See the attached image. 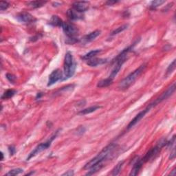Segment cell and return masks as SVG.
Returning <instances> with one entry per match:
<instances>
[{
  "label": "cell",
  "instance_id": "1",
  "mask_svg": "<svg viewBox=\"0 0 176 176\" xmlns=\"http://www.w3.org/2000/svg\"><path fill=\"white\" fill-rule=\"evenodd\" d=\"M117 144L114 143H111L105 147L96 157L92 159L90 162H88L85 165L83 169H90L91 167L94 166L95 165L99 162H105V160L109 158L111 155H113L114 152L116 149Z\"/></svg>",
  "mask_w": 176,
  "mask_h": 176
},
{
  "label": "cell",
  "instance_id": "2",
  "mask_svg": "<svg viewBox=\"0 0 176 176\" xmlns=\"http://www.w3.org/2000/svg\"><path fill=\"white\" fill-rule=\"evenodd\" d=\"M146 68V64H143V65H140L139 68H137L136 70H134L133 72H131V74H129V75L124 78L123 80H122L121 82L119 83V88L121 90H127L134 83V82L137 80V78L139 77L140 74H141L144 70Z\"/></svg>",
  "mask_w": 176,
  "mask_h": 176
},
{
  "label": "cell",
  "instance_id": "3",
  "mask_svg": "<svg viewBox=\"0 0 176 176\" xmlns=\"http://www.w3.org/2000/svg\"><path fill=\"white\" fill-rule=\"evenodd\" d=\"M76 63L74 61L73 56L70 52L65 54L64 59V74L62 80H67L71 78L75 73Z\"/></svg>",
  "mask_w": 176,
  "mask_h": 176
},
{
  "label": "cell",
  "instance_id": "4",
  "mask_svg": "<svg viewBox=\"0 0 176 176\" xmlns=\"http://www.w3.org/2000/svg\"><path fill=\"white\" fill-rule=\"evenodd\" d=\"M167 139H165V138H162V139H160L158 142V143H157L156 146L154 147H152L147 153L144 158H142L143 162H148V161L150 160L151 159L154 158V157L160 152V150L162 149V148L164 147L165 145H167Z\"/></svg>",
  "mask_w": 176,
  "mask_h": 176
},
{
  "label": "cell",
  "instance_id": "5",
  "mask_svg": "<svg viewBox=\"0 0 176 176\" xmlns=\"http://www.w3.org/2000/svg\"><path fill=\"white\" fill-rule=\"evenodd\" d=\"M57 132L56 133V134H55V135L52 136V137H51L50 138V139L47 140V141L45 142H43V143H41L40 144H39V145L37 146V147L35 148L32 152L30 153V154H29L28 157L27 158V160H30L31 158H33V157H34L35 156H37V154H39V153L42 152L43 151H44L45 149H47V148H49L50 146L51 145V142L53 141V140L55 139V138H56V137H57V134H58Z\"/></svg>",
  "mask_w": 176,
  "mask_h": 176
},
{
  "label": "cell",
  "instance_id": "6",
  "mask_svg": "<svg viewBox=\"0 0 176 176\" xmlns=\"http://www.w3.org/2000/svg\"><path fill=\"white\" fill-rule=\"evenodd\" d=\"M61 28H63L64 33L67 35L68 38H76L79 32L77 26L70 22H63Z\"/></svg>",
  "mask_w": 176,
  "mask_h": 176
},
{
  "label": "cell",
  "instance_id": "7",
  "mask_svg": "<svg viewBox=\"0 0 176 176\" xmlns=\"http://www.w3.org/2000/svg\"><path fill=\"white\" fill-rule=\"evenodd\" d=\"M175 83H174L172 85H171L168 89H167L166 92H165L164 93H163V94L161 95L159 98L156 99V101H155L154 103H151L150 105L152 106V107L156 106V105L159 104L160 103L162 102L163 101L166 100V99L169 98V97H170L171 95H172L173 93L175 92Z\"/></svg>",
  "mask_w": 176,
  "mask_h": 176
},
{
  "label": "cell",
  "instance_id": "8",
  "mask_svg": "<svg viewBox=\"0 0 176 176\" xmlns=\"http://www.w3.org/2000/svg\"><path fill=\"white\" fill-rule=\"evenodd\" d=\"M63 73L59 69H57L52 72L49 76L48 83H47V86H51L56 83L59 80L63 79Z\"/></svg>",
  "mask_w": 176,
  "mask_h": 176
},
{
  "label": "cell",
  "instance_id": "9",
  "mask_svg": "<svg viewBox=\"0 0 176 176\" xmlns=\"http://www.w3.org/2000/svg\"><path fill=\"white\" fill-rule=\"evenodd\" d=\"M152 106H151L150 105H149V106H147V107L145 109H144V110H142V111H140V112L139 114H138L135 117H134V119L132 120V121L130 122L129 125H128L127 126V129H131V128H132L134 127V125H136V124H137L138 122H139L140 120H141L142 118L144 117V116H145V114L147 113L151 109H152Z\"/></svg>",
  "mask_w": 176,
  "mask_h": 176
},
{
  "label": "cell",
  "instance_id": "10",
  "mask_svg": "<svg viewBox=\"0 0 176 176\" xmlns=\"http://www.w3.org/2000/svg\"><path fill=\"white\" fill-rule=\"evenodd\" d=\"M133 162H134V165H133V168L131 169V172L129 173V175H132V176H135L137 175L138 173H139V171H140V169L142 167V165L144 164L143 160L142 159H139V157L136 156L135 158L133 159Z\"/></svg>",
  "mask_w": 176,
  "mask_h": 176
},
{
  "label": "cell",
  "instance_id": "11",
  "mask_svg": "<svg viewBox=\"0 0 176 176\" xmlns=\"http://www.w3.org/2000/svg\"><path fill=\"white\" fill-rule=\"evenodd\" d=\"M90 3L88 1H76L72 4V8L76 12L81 13L88 10Z\"/></svg>",
  "mask_w": 176,
  "mask_h": 176
},
{
  "label": "cell",
  "instance_id": "12",
  "mask_svg": "<svg viewBox=\"0 0 176 176\" xmlns=\"http://www.w3.org/2000/svg\"><path fill=\"white\" fill-rule=\"evenodd\" d=\"M19 22L22 23H25V24H29V23H32L34 22L35 19L32 14L28 13V12H22L20 13L19 15L17 17Z\"/></svg>",
  "mask_w": 176,
  "mask_h": 176
},
{
  "label": "cell",
  "instance_id": "13",
  "mask_svg": "<svg viewBox=\"0 0 176 176\" xmlns=\"http://www.w3.org/2000/svg\"><path fill=\"white\" fill-rule=\"evenodd\" d=\"M67 16L72 21L81 19L83 18V16L82 14H80L79 12H76V10H74V9L68 10L67 11Z\"/></svg>",
  "mask_w": 176,
  "mask_h": 176
},
{
  "label": "cell",
  "instance_id": "14",
  "mask_svg": "<svg viewBox=\"0 0 176 176\" xmlns=\"http://www.w3.org/2000/svg\"><path fill=\"white\" fill-rule=\"evenodd\" d=\"M100 34H101V30H94V31H93V32H90V34L85 35V36L83 38V42H85V43L91 42V41L94 40V39H96L97 37L99 36Z\"/></svg>",
  "mask_w": 176,
  "mask_h": 176
},
{
  "label": "cell",
  "instance_id": "15",
  "mask_svg": "<svg viewBox=\"0 0 176 176\" xmlns=\"http://www.w3.org/2000/svg\"><path fill=\"white\" fill-rule=\"evenodd\" d=\"M107 62V59H97V58H94V59L88 60V61L87 62V64L91 66V67H96V66L99 65H103V64L106 63Z\"/></svg>",
  "mask_w": 176,
  "mask_h": 176
},
{
  "label": "cell",
  "instance_id": "16",
  "mask_svg": "<svg viewBox=\"0 0 176 176\" xmlns=\"http://www.w3.org/2000/svg\"><path fill=\"white\" fill-rule=\"evenodd\" d=\"M63 22H63V20L57 15H53L50 19V24L52 25V26L62 27Z\"/></svg>",
  "mask_w": 176,
  "mask_h": 176
},
{
  "label": "cell",
  "instance_id": "17",
  "mask_svg": "<svg viewBox=\"0 0 176 176\" xmlns=\"http://www.w3.org/2000/svg\"><path fill=\"white\" fill-rule=\"evenodd\" d=\"M104 166V162H99L98 164L95 165L94 166L91 167L90 169V171H88V172L86 173V175H94V173L98 172V171H100L101 169L103 168Z\"/></svg>",
  "mask_w": 176,
  "mask_h": 176
},
{
  "label": "cell",
  "instance_id": "18",
  "mask_svg": "<svg viewBox=\"0 0 176 176\" xmlns=\"http://www.w3.org/2000/svg\"><path fill=\"white\" fill-rule=\"evenodd\" d=\"M101 52V50H94L91 51L90 52L87 53L86 55L83 56L81 59L83 60H85V61H88V60L93 59L95 56H96L98 54L100 53Z\"/></svg>",
  "mask_w": 176,
  "mask_h": 176
},
{
  "label": "cell",
  "instance_id": "19",
  "mask_svg": "<svg viewBox=\"0 0 176 176\" xmlns=\"http://www.w3.org/2000/svg\"><path fill=\"white\" fill-rule=\"evenodd\" d=\"M113 83V79H111L110 78H105V79H103L100 80V81L98 82L97 83V87L99 88H106V87H108L110 85L112 84Z\"/></svg>",
  "mask_w": 176,
  "mask_h": 176
},
{
  "label": "cell",
  "instance_id": "20",
  "mask_svg": "<svg viewBox=\"0 0 176 176\" xmlns=\"http://www.w3.org/2000/svg\"><path fill=\"white\" fill-rule=\"evenodd\" d=\"M99 108H101L100 106H98V105H94V106H92V107H88V108L83 109V110L80 111L78 114H81V115L89 114H91V113L94 112V111H96L97 109Z\"/></svg>",
  "mask_w": 176,
  "mask_h": 176
},
{
  "label": "cell",
  "instance_id": "21",
  "mask_svg": "<svg viewBox=\"0 0 176 176\" xmlns=\"http://www.w3.org/2000/svg\"><path fill=\"white\" fill-rule=\"evenodd\" d=\"M124 163H125V161H121L118 164L116 165V167L113 169L112 171H111V175H119L120 172H121L122 168H123Z\"/></svg>",
  "mask_w": 176,
  "mask_h": 176
},
{
  "label": "cell",
  "instance_id": "22",
  "mask_svg": "<svg viewBox=\"0 0 176 176\" xmlns=\"http://www.w3.org/2000/svg\"><path fill=\"white\" fill-rule=\"evenodd\" d=\"M46 3V1H30L28 3V6H30L32 8H40L43 6L44 4Z\"/></svg>",
  "mask_w": 176,
  "mask_h": 176
},
{
  "label": "cell",
  "instance_id": "23",
  "mask_svg": "<svg viewBox=\"0 0 176 176\" xmlns=\"http://www.w3.org/2000/svg\"><path fill=\"white\" fill-rule=\"evenodd\" d=\"M16 90H8L4 93L1 96V99H9L12 98L14 94H16Z\"/></svg>",
  "mask_w": 176,
  "mask_h": 176
},
{
  "label": "cell",
  "instance_id": "24",
  "mask_svg": "<svg viewBox=\"0 0 176 176\" xmlns=\"http://www.w3.org/2000/svg\"><path fill=\"white\" fill-rule=\"evenodd\" d=\"M127 27H128V24H124L123 26L119 27V28L115 29L114 30L111 32V36H114L116 34H119V33H121V32H123V31L126 30V29L127 28Z\"/></svg>",
  "mask_w": 176,
  "mask_h": 176
},
{
  "label": "cell",
  "instance_id": "25",
  "mask_svg": "<svg viewBox=\"0 0 176 176\" xmlns=\"http://www.w3.org/2000/svg\"><path fill=\"white\" fill-rule=\"evenodd\" d=\"M165 3V1H162V0H156V1H153L151 2L150 4V8L151 9H156V8H158V6H160Z\"/></svg>",
  "mask_w": 176,
  "mask_h": 176
},
{
  "label": "cell",
  "instance_id": "26",
  "mask_svg": "<svg viewBox=\"0 0 176 176\" xmlns=\"http://www.w3.org/2000/svg\"><path fill=\"white\" fill-rule=\"evenodd\" d=\"M175 69V59L173 60L172 63L169 65L168 68H167L166 71V76H168L170 75V74L174 71Z\"/></svg>",
  "mask_w": 176,
  "mask_h": 176
},
{
  "label": "cell",
  "instance_id": "27",
  "mask_svg": "<svg viewBox=\"0 0 176 176\" xmlns=\"http://www.w3.org/2000/svg\"><path fill=\"white\" fill-rule=\"evenodd\" d=\"M24 170H23L22 169H20V168H17V169H12V170H10L9 172L6 173V175H19L20 174V173H22Z\"/></svg>",
  "mask_w": 176,
  "mask_h": 176
},
{
  "label": "cell",
  "instance_id": "28",
  "mask_svg": "<svg viewBox=\"0 0 176 176\" xmlns=\"http://www.w3.org/2000/svg\"><path fill=\"white\" fill-rule=\"evenodd\" d=\"M6 78L9 80L10 83H14V82H15V80L17 79V77L13 74H10V73H8L6 74Z\"/></svg>",
  "mask_w": 176,
  "mask_h": 176
},
{
  "label": "cell",
  "instance_id": "29",
  "mask_svg": "<svg viewBox=\"0 0 176 176\" xmlns=\"http://www.w3.org/2000/svg\"><path fill=\"white\" fill-rule=\"evenodd\" d=\"M8 7H9V3H8V2L3 1L0 2V10H1V11L6 10Z\"/></svg>",
  "mask_w": 176,
  "mask_h": 176
},
{
  "label": "cell",
  "instance_id": "30",
  "mask_svg": "<svg viewBox=\"0 0 176 176\" xmlns=\"http://www.w3.org/2000/svg\"><path fill=\"white\" fill-rule=\"evenodd\" d=\"M78 40L76 38H68V40L65 41L68 44H74L76 42H78Z\"/></svg>",
  "mask_w": 176,
  "mask_h": 176
},
{
  "label": "cell",
  "instance_id": "31",
  "mask_svg": "<svg viewBox=\"0 0 176 176\" xmlns=\"http://www.w3.org/2000/svg\"><path fill=\"white\" fill-rule=\"evenodd\" d=\"M175 142V136L174 135V136H173V137H172V138H171L170 141H169V142L167 141V145L169 147H172V146L173 145V144H174Z\"/></svg>",
  "mask_w": 176,
  "mask_h": 176
},
{
  "label": "cell",
  "instance_id": "32",
  "mask_svg": "<svg viewBox=\"0 0 176 176\" xmlns=\"http://www.w3.org/2000/svg\"><path fill=\"white\" fill-rule=\"evenodd\" d=\"M8 150H9L10 156H13V155L15 154V152H16L15 147H14V146H10L9 147H8Z\"/></svg>",
  "mask_w": 176,
  "mask_h": 176
},
{
  "label": "cell",
  "instance_id": "33",
  "mask_svg": "<svg viewBox=\"0 0 176 176\" xmlns=\"http://www.w3.org/2000/svg\"><path fill=\"white\" fill-rule=\"evenodd\" d=\"M85 131V128L82 127V126H80L77 129V134H79V135H81Z\"/></svg>",
  "mask_w": 176,
  "mask_h": 176
},
{
  "label": "cell",
  "instance_id": "34",
  "mask_svg": "<svg viewBox=\"0 0 176 176\" xmlns=\"http://www.w3.org/2000/svg\"><path fill=\"white\" fill-rule=\"evenodd\" d=\"M175 157V148L173 149L172 152H171V155H170V157H169V159L170 160H173V159H174Z\"/></svg>",
  "mask_w": 176,
  "mask_h": 176
},
{
  "label": "cell",
  "instance_id": "35",
  "mask_svg": "<svg viewBox=\"0 0 176 176\" xmlns=\"http://www.w3.org/2000/svg\"><path fill=\"white\" fill-rule=\"evenodd\" d=\"M74 174L73 171H68L67 172H65V173H63L62 175H66V176H72Z\"/></svg>",
  "mask_w": 176,
  "mask_h": 176
},
{
  "label": "cell",
  "instance_id": "36",
  "mask_svg": "<svg viewBox=\"0 0 176 176\" xmlns=\"http://www.w3.org/2000/svg\"><path fill=\"white\" fill-rule=\"evenodd\" d=\"M117 2H119V1H107V2H106V4H107L108 6H112L113 4H116Z\"/></svg>",
  "mask_w": 176,
  "mask_h": 176
},
{
  "label": "cell",
  "instance_id": "37",
  "mask_svg": "<svg viewBox=\"0 0 176 176\" xmlns=\"http://www.w3.org/2000/svg\"><path fill=\"white\" fill-rule=\"evenodd\" d=\"M42 93H38V94H37V98H40L41 97V96H42Z\"/></svg>",
  "mask_w": 176,
  "mask_h": 176
},
{
  "label": "cell",
  "instance_id": "38",
  "mask_svg": "<svg viewBox=\"0 0 176 176\" xmlns=\"http://www.w3.org/2000/svg\"><path fill=\"white\" fill-rule=\"evenodd\" d=\"M175 175V169H173V170L172 171V172L171 173V175Z\"/></svg>",
  "mask_w": 176,
  "mask_h": 176
},
{
  "label": "cell",
  "instance_id": "39",
  "mask_svg": "<svg viewBox=\"0 0 176 176\" xmlns=\"http://www.w3.org/2000/svg\"><path fill=\"white\" fill-rule=\"evenodd\" d=\"M1 160L2 161V160H4V154H3V152H1Z\"/></svg>",
  "mask_w": 176,
  "mask_h": 176
},
{
  "label": "cell",
  "instance_id": "40",
  "mask_svg": "<svg viewBox=\"0 0 176 176\" xmlns=\"http://www.w3.org/2000/svg\"><path fill=\"white\" fill-rule=\"evenodd\" d=\"M34 172H31V173H27V174L26 175H32V174H34Z\"/></svg>",
  "mask_w": 176,
  "mask_h": 176
}]
</instances>
